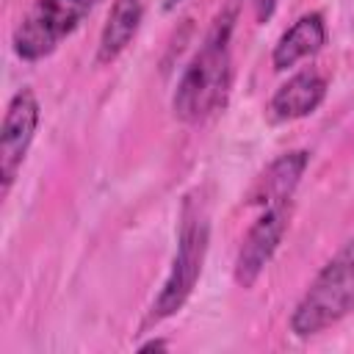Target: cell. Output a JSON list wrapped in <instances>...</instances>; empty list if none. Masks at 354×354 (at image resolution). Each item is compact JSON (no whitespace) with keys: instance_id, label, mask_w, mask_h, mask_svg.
Returning <instances> with one entry per match:
<instances>
[{"instance_id":"obj_12","label":"cell","mask_w":354,"mask_h":354,"mask_svg":"<svg viewBox=\"0 0 354 354\" xmlns=\"http://www.w3.org/2000/svg\"><path fill=\"white\" fill-rule=\"evenodd\" d=\"M166 348H169V340H163V337H155V340H147V343L138 346L141 354H147V351H166Z\"/></svg>"},{"instance_id":"obj_13","label":"cell","mask_w":354,"mask_h":354,"mask_svg":"<svg viewBox=\"0 0 354 354\" xmlns=\"http://www.w3.org/2000/svg\"><path fill=\"white\" fill-rule=\"evenodd\" d=\"M180 3H183V0H163V11H174Z\"/></svg>"},{"instance_id":"obj_4","label":"cell","mask_w":354,"mask_h":354,"mask_svg":"<svg viewBox=\"0 0 354 354\" xmlns=\"http://www.w3.org/2000/svg\"><path fill=\"white\" fill-rule=\"evenodd\" d=\"M102 0H36L11 33L17 58L33 64L53 55Z\"/></svg>"},{"instance_id":"obj_7","label":"cell","mask_w":354,"mask_h":354,"mask_svg":"<svg viewBox=\"0 0 354 354\" xmlns=\"http://www.w3.org/2000/svg\"><path fill=\"white\" fill-rule=\"evenodd\" d=\"M310 166V152L307 149H290L282 152L279 158H274L266 171L254 180L252 191H249V205L254 207H271V205H285L293 199L304 171Z\"/></svg>"},{"instance_id":"obj_10","label":"cell","mask_w":354,"mask_h":354,"mask_svg":"<svg viewBox=\"0 0 354 354\" xmlns=\"http://www.w3.org/2000/svg\"><path fill=\"white\" fill-rule=\"evenodd\" d=\"M144 19V0H113L97 44V64H113L136 39Z\"/></svg>"},{"instance_id":"obj_9","label":"cell","mask_w":354,"mask_h":354,"mask_svg":"<svg viewBox=\"0 0 354 354\" xmlns=\"http://www.w3.org/2000/svg\"><path fill=\"white\" fill-rule=\"evenodd\" d=\"M326 44V22H324V14L318 11H310V14H301L274 44L271 50V66L274 69H290L296 66L299 61L321 53Z\"/></svg>"},{"instance_id":"obj_1","label":"cell","mask_w":354,"mask_h":354,"mask_svg":"<svg viewBox=\"0 0 354 354\" xmlns=\"http://www.w3.org/2000/svg\"><path fill=\"white\" fill-rule=\"evenodd\" d=\"M235 19H238V3H230L210 25L199 50L185 64L177 88L171 94L174 119H180L183 124H202L227 105L232 88Z\"/></svg>"},{"instance_id":"obj_11","label":"cell","mask_w":354,"mask_h":354,"mask_svg":"<svg viewBox=\"0 0 354 354\" xmlns=\"http://www.w3.org/2000/svg\"><path fill=\"white\" fill-rule=\"evenodd\" d=\"M277 3H279V0H252V6H254V19H257V22H268V19L274 17V11H277Z\"/></svg>"},{"instance_id":"obj_3","label":"cell","mask_w":354,"mask_h":354,"mask_svg":"<svg viewBox=\"0 0 354 354\" xmlns=\"http://www.w3.org/2000/svg\"><path fill=\"white\" fill-rule=\"evenodd\" d=\"M354 313V238L315 274L296 301L288 326L296 337H313Z\"/></svg>"},{"instance_id":"obj_5","label":"cell","mask_w":354,"mask_h":354,"mask_svg":"<svg viewBox=\"0 0 354 354\" xmlns=\"http://www.w3.org/2000/svg\"><path fill=\"white\" fill-rule=\"evenodd\" d=\"M39 119H41L39 97L33 88L22 86L8 100L3 127H0V188H3V196L11 191V185L25 163V155L33 144Z\"/></svg>"},{"instance_id":"obj_6","label":"cell","mask_w":354,"mask_h":354,"mask_svg":"<svg viewBox=\"0 0 354 354\" xmlns=\"http://www.w3.org/2000/svg\"><path fill=\"white\" fill-rule=\"evenodd\" d=\"M288 224H290V202L263 207V213L254 218V224L241 238V246L235 254L232 279L238 288L246 290L260 279V274L277 254V249L288 232Z\"/></svg>"},{"instance_id":"obj_2","label":"cell","mask_w":354,"mask_h":354,"mask_svg":"<svg viewBox=\"0 0 354 354\" xmlns=\"http://www.w3.org/2000/svg\"><path fill=\"white\" fill-rule=\"evenodd\" d=\"M207 246H210V213H207L205 194L199 188H194L191 194H185V199L180 205L177 249H174L169 274L144 318V329L177 315L185 307V301L191 299V293L202 277Z\"/></svg>"},{"instance_id":"obj_8","label":"cell","mask_w":354,"mask_h":354,"mask_svg":"<svg viewBox=\"0 0 354 354\" xmlns=\"http://www.w3.org/2000/svg\"><path fill=\"white\" fill-rule=\"evenodd\" d=\"M326 97V80L318 69H301L290 75L268 100V113L274 122H296L318 111Z\"/></svg>"}]
</instances>
